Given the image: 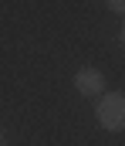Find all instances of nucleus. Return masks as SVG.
Instances as JSON below:
<instances>
[{
	"instance_id": "1",
	"label": "nucleus",
	"mask_w": 125,
	"mask_h": 146,
	"mask_svg": "<svg viewBox=\"0 0 125 146\" xmlns=\"http://www.w3.org/2000/svg\"><path fill=\"white\" fill-rule=\"evenodd\" d=\"M98 126L101 129H108V133H122L125 129V95L122 92H105L101 99H98Z\"/></svg>"
},
{
	"instance_id": "2",
	"label": "nucleus",
	"mask_w": 125,
	"mask_h": 146,
	"mask_svg": "<svg viewBox=\"0 0 125 146\" xmlns=\"http://www.w3.org/2000/svg\"><path fill=\"white\" fill-rule=\"evenodd\" d=\"M75 88L81 95H101L105 92V75L98 68H78L75 72Z\"/></svg>"
},
{
	"instance_id": "4",
	"label": "nucleus",
	"mask_w": 125,
	"mask_h": 146,
	"mask_svg": "<svg viewBox=\"0 0 125 146\" xmlns=\"http://www.w3.org/2000/svg\"><path fill=\"white\" fill-rule=\"evenodd\" d=\"M0 146H3V139H0Z\"/></svg>"
},
{
	"instance_id": "3",
	"label": "nucleus",
	"mask_w": 125,
	"mask_h": 146,
	"mask_svg": "<svg viewBox=\"0 0 125 146\" xmlns=\"http://www.w3.org/2000/svg\"><path fill=\"white\" fill-rule=\"evenodd\" d=\"M112 14H125V0H105Z\"/></svg>"
}]
</instances>
